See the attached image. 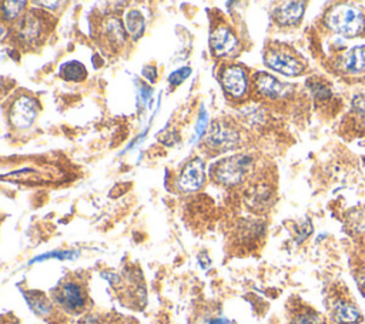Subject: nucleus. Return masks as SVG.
Wrapping results in <instances>:
<instances>
[{
  "instance_id": "obj_13",
  "label": "nucleus",
  "mask_w": 365,
  "mask_h": 324,
  "mask_svg": "<svg viewBox=\"0 0 365 324\" xmlns=\"http://www.w3.org/2000/svg\"><path fill=\"white\" fill-rule=\"evenodd\" d=\"M244 200L251 210L262 211L272 203V187L262 180L250 183L244 191Z\"/></svg>"
},
{
  "instance_id": "obj_18",
  "label": "nucleus",
  "mask_w": 365,
  "mask_h": 324,
  "mask_svg": "<svg viewBox=\"0 0 365 324\" xmlns=\"http://www.w3.org/2000/svg\"><path fill=\"white\" fill-rule=\"evenodd\" d=\"M345 67L349 71H362L365 70V46H359L352 49L346 59H345Z\"/></svg>"
},
{
  "instance_id": "obj_22",
  "label": "nucleus",
  "mask_w": 365,
  "mask_h": 324,
  "mask_svg": "<svg viewBox=\"0 0 365 324\" xmlns=\"http://www.w3.org/2000/svg\"><path fill=\"white\" fill-rule=\"evenodd\" d=\"M311 88H312V93H314V96H315L317 98H325V97L329 96V90H328L327 87H324V86L312 84Z\"/></svg>"
},
{
  "instance_id": "obj_6",
  "label": "nucleus",
  "mask_w": 365,
  "mask_h": 324,
  "mask_svg": "<svg viewBox=\"0 0 365 324\" xmlns=\"http://www.w3.org/2000/svg\"><path fill=\"white\" fill-rule=\"evenodd\" d=\"M218 79L231 100H242L251 90V79L247 74L245 67L235 63L224 64L218 71Z\"/></svg>"
},
{
  "instance_id": "obj_7",
  "label": "nucleus",
  "mask_w": 365,
  "mask_h": 324,
  "mask_svg": "<svg viewBox=\"0 0 365 324\" xmlns=\"http://www.w3.org/2000/svg\"><path fill=\"white\" fill-rule=\"evenodd\" d=\"M56 303L67 313H80L88 303L84 283L77 278H66L54 290Z\"/></svg>"
},
{
  "instance_id": "obj_23",
  "label": "nucleus",
  "mask_w": 365,
  "mask_h": 324,
  "mask_svg": "<svg viewBox=\"0 0 365 324\" xmlns=\"http://www.w3.org/2000/svg\"><path fill=\"white\" fill-rule=\"evenodd\" d=\"M71 251H58V253H48V254H44L41 257H37L34 258L33 261H40V260H44V258H50V257H57V258H68L71 257Z\"/></svg>"
},
{
  "instance_id": "obj_24",
  "label": "nucleus",
  "mask_w": 365,
  "mask_h": 324,
  "mask_svg": "<svg viewBox=\"0 0 365 324\" xmlns=\"http://www.w3.org/2000/svg\"><path fill=\"white\" fill-rule=\"evenodd\" d=\"M143 74H144V77H145L148 81H155V80H157V70H155L154 66H147V67H144Z\"/></svg>"
},
{
  "instance_id": "obj_4",
  "label": "nucleus",
  "mask_w": 365,
  "mask_h": 324,
  "mask_svg": "<svg viewBox=\"0 0 365 324\" xmlns=\"http://www.w3.org/2000/svg\"><path fill=\"white\" fill-rule=\"evenodd\" d=\"M210 49L214 57L230 60L241 51V41L235 30L221 20L210 31Z\"/></svg>"
},
{
  "instance_id": "obj_12",
  "label": "nucleus",
  "mask_w": 365,
  "mask_h": 324,
  "mask_svg": "<svg viewBox=\"0 0 365 324\" xmlns=\"http://www.w3.org/2000/svg\"><path fill=\"white\" fill-rule=\"evenodd\" d=\"M205 181L204 161L200 157L190 160L177 177V188L182 193H192L202 187Z\"/></svg>"
},
{
  "instance_id": "obj_15",
  "label": "nucleus",
  "mask_w": 365,
  "mask_h": 324,
  "mask_svg": "<svg viewBox=\"0 0 365 324\" xmlns=\"http://www.w3.org/2000/svg\"><path fill=\"white\" fill-rule=\"evenodd\" d=\"M124 26L127 33L134 39H140L144 33L145 29V23H144V17L138 10H128L125 17H124Z\"/></svg>"
},
{
  "instance_id": "obj_25",
  "label": "nucleus",
  "mask_w": 365,
  "mask_h": 324,
  "mask_svg": "<svg viewBox=\"0 0 365 324\" xmlns=\"http://www.w3.org/2000/svg\"><path fill=\"white\" fill-rule=\"evenodd\" d=\"M205 126H207V113H201L200 118H198V124H197V134H202L205 131Z\"/></svg>"
},
{
  "instance_id": "obj_26",
  "label": "nucleus",
  "mask_w": 365,
  "mask_h": 324,
  "mask_svg": "<svg viewBox=\"0 0 365 324\" xmlns=\"http://www.w3.org/2000/svg\"><path fill=\"white\" fill-rule=\"evenodd\" d=\"M354 107H355L358 111H361V113L365 114V97H362V96L355 97V98H354Z\"/></svg>"
},
{
  "instance_id": "obj_5",
  "label": "nucleus",
  "mask_w": 365,
  "mask_h": 324,
  "mask_svg": "<svg viewBox=\"0 0 365 324\" xmlns=\"http://www.w3.org/2000/svg\"><path fill=\"white\" fill-rule=\"evenodd\" d=\"M264 61L269 69L284 76L294 77L304 71V63L294 54V51L278 43L267 46L264 51Z\"/></svg>"
},
{
  "instance_id": "obj_9",
  "label": "nucleus",
  "mask_w": 365,
  "mask_h": 324,
  "mask_svg": "<svg viewBox=\"0 0 365 324\" xmlns=\"http://www.w3.org/2000/svg\"><path fill=\"white\" fill-rule=\"evenodd\" d=\"M38 110H40V106L36 97L26 93H20L10 101V106L7 110L9 124L19 130L27 128L34 123L38 114Z\"/></svg>"
},
{
  "instance_id": "obj_28",
  "label": "nucleus",
  "mask_w": 365,
  "mask_h": 324,
  "mask_svg": "<svg viewBox=\"0 0 365 324\" xmlns=\"http://www.w3.org/2000/svg\"><path fill=\"white\" fill-rule=\"evenodd\" d=\"M359 283H361V284L365 287V274H362V275L359 277Z\"/></svg>"
},
{
  "instance_id": "obj_17",
  "label": "nucleus",
  "mask_w": 365,
  "mask_h": 324,
  "mask_svg": "<svg viewBox=\"0 0 365 324\" xmlns=\"http://www.w3.org/2000/svg\"><path fill=\"white\" fill-rule=\"evenodd\" d=\"M26 1H3L1 3V17L4 23L17 21L24 11Z\"/></svg>"
},
{
  "instance_id": "obj_27",
  "label": "nucleus",
  "mask_w": 365,
  "mask_h": 324,
  "mask_svg": "<svg viewBox=\"0 0 365 324\" xmlns=\"http://www.w3.org/2000/svg\"><path fill=\"white\" fill-rule=\"evenodd\" d=\"M208 324H234L232 321L224 318V317H218V318H212L208 321Z\"/></svg>"
},
{
  "instance_id": "obj_1",
  "label": "nucleus",
  "mask_w": 365,
  "mask_h": 324,
  "mask_svg": "<svg viewBox=\"0 0 365 324\" xmlns=\"http://www.w3.org/2000/svg\"><path fill=\"white\" fill-rule=\"evenodd\" d=\"M54 27V20L38 10H29L11 24L10 37L24 50H36L48 37Z\"/></svg>"
},
{
  "instance_id": "obj_16",
  "label": "nucleus",
  "mask_w": 365,
  "mask_h": 324,
  "mask_svg": "<svg viewBox=\"0 0 365 324\" xmlns=\"http://www.w3.org/2000/svg\"><path fill=\"white\" fill-rule=\"evenodd\" d=\"M334 313H335V318L344 324H354L361 317L359 311L354 305H351L349 303H344V301L336 303Z\"/></svg>"
},
{
  "instance_id": "obj_3",
  "label": "nucleus",
  "mask_w": 365,
  "mask_h": 324,
  "mask_svg": "<svg viewBox=\"0 0 365 324\" xmlns=\"http://www.w3.org/2000/svg\"><path fill=\"white\" fill-rule=\"evenodd\" d=\"M240 126L231 118H218L214 120L207 130L202 140V148L207 154L215 156L237 148L240 146Z\"/></svg>"
},
{
  "instance_id": "obj_2",
  "label": "nucleus",
  "mask_w": 365,
  "mask_h": 324,
  "mask_svg": "<svg viewBox=\"0 0 365 324\" xmlns=\"http://www.w3.org/2000/svg\"><path fill=\"white\" fill-rule=\"evenodd\" d=\"M254 166V157L251 154H232L218 160L211 167L210 176L221 186H237L251 178Z\"/></svg>"
},
{
  "instance_id": "obj_20",
  "label": "nucleus",
  "mask_w": 365,
  "mask_h": 324,
  "mask_svg": "<svg viewBox=\"0 0 365 324\" xmlns=\"http://www.w3.org/2000/svg\"><path fill=\"white\" fill-rule=\"evenodd\" d=\"M190 73H191L190 67L178 69V70H175L174 73H171V76H170L168 81H170V84H171V86H178V84H181V83H182V81L190 76Z\"/></svg>"
},
{
  "instance_id": "obj_10",
  "label": "nucleus",
  "mask_w": 365,
  "mask_h": 324,
  "mask_svg": "<svg viewBox=\"0 0 365 324\" xmlns=\"http://www.w3.org/2000/svg\"><path fill=\"white\" fill-rule=\"evenodd\" d=\"M96 39L103 44L104 49L108 51H117L120 50L127 40V31L123 21L118 19V16L107 14L101 17V20L96 26Z\"/></svg>"
},
{
  "instance_id": "obj_8",
  "label": "nucleus",
  "mask_w": 365,
  "mask_h": 324,
  "mask_svg": "<svg viewBox=\"0 0 365 324\" xmlns=\"http://www.w3.org/2000/svg\"><path fill=\"white\" fill-rule=\"evenodd\" d=\"M327 24L335 33L352 37L364 29V16L352 6H338L329 11Z\"/></svg>"
},
{
  "instance_id": "obj_14",
  "label": "nucleus",
  "mask_w": 365,
  "mask_h": 324,
  "mask_svg": "<svg viewBox=\"0 0 365 324\" xmlns=\"http://www.w3.org/2000/svg\"><path fill=\"white\" fill-rule=\"evenodd\" d=\"M305 3L302 1H285L274 9V19L281 26L297 24L305 10Z\"/></svg>"
},
{
  "instance_id": "obj_21",
  "label": "nucleus",
  "mask_w": 365,
  "mask_h": 324,
  "mask_svg": "<svg viewBox=\"0 0 365 324\" xmlns=\"http://www.w3.org/2000/svg\"><path fill=\"white\" fill-rule=\"evenodd\" d=\"M291 324H319L315 314H301L291 321Z\"/></svg>"
},
{
  "instance_id": "obj_19",
  "label": "nucleus",
  "mask_w": 365,
  "mask_h": 324,
  "mask_svg": "<svg viewBox=\"0 0 365 324\" xmlns=\"http://www.w3.org/2000/svg\"><path fill=\"white\" fill-rule=\"evenodd\" d=\"M60 74L63 79L66 80H70V81H81L86 79L87 76V71L84 69V66L78 61H68L66 63L61 70H60Z\"/></svg>"
},
{
  "instance_id": "obj_11",
  "label": "nucleus",
  "mask_w": 365,
  "mask_h": 324,
  "mask_svg": "<svg viewBox=\"0 0 365 324\" xmlns=\"http://www.w3.org/2000/svg\"><path fill=\"white\" fill-rule=\"evenodd\" d=\"M289 91V87L279 81L277 77L258 71L251 77L250 94L264 101H278L284 98Z\"/></svg>"
}]
</instances>
